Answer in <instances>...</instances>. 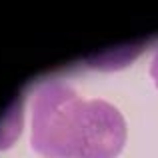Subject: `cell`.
Here are the masks:
<instances>
[{"instance_id":"cell-1","label":"cell","mask_w":158,"mask_h":158,"mask_svg":"<svg viewBox=\"0 0 158 158\" xmlns=\"http://www.w3.org/2000/svg\"><path fill=\"white\" fill-rule=\"evenodd\" d=\"M86 100L64 80L48 78L32 90L30 146L42 158H76Z\"/></svg>"},{"instance_id":"cell-2","label":"cell","mask_w":158,"mask_h":158,"mask_svg":"<svg viewBox=\"0 0 158 158\" xmlns=\"http://www.w3.org/2000/svg\"><path fill=\"white\" fill-rule=\"evenodd\" d=\"M126 142V120L114 104L86 100V116L76 158H116Z\"/></svg>"},{"instance_id":"cell-3","label":"cell","mask_w":158,"mask_h":158,"mask_svg":"<svg viewBox=\"0 0 158 158\" xmlns=\"http://www.w3.org/2000/svg\"><path fill=\"white\" fill-rule=\"evenodd\" d=\"M150 78L158 88V48H156L154 56H152V62H150Z\"/></svg>"}]
</instances>
